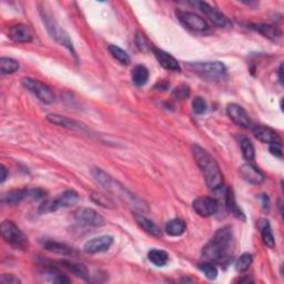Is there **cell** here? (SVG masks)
I'll use <instances>...</instances> for the list:
<instances>
[{
	"label": "cell",
	"mask_w": 284,
	"mask_h": 284,
	"mask_svg": "<svg viewBox=\"0 0 284 284\" xmlns=\"http://www.w3.org/2000/svg\"><path fill=\"white\" fill-rule=\"evenodd\" d=\"M226 113H228L231 120L235 122L238 126H240L244 129L252 128L251 119H250L248 112L244 110L241 106L236 104H230L228 108H226Z\"/></svg>",
	"instance_id": "cell-14"
},
{
	"label": "cell",
	"mask_w": 284,
	"mask_h": 284,
	"mask_svg": "<svg viewBox=\"0 0 284 284\" xmlns=\"http://www.w3.org/2000/svg\"><path fill=\"white\" fill-rule=\"evenodd\" d=\"M48 121L56 124V126H59V127H64L67 129H70V130H81L83 129V126L76 120H72L70 118H67L64 116H60V115H49L47 117Z\"/></svg>",
	"instance_id": "cell-20"
},
{
	"label": "cell",
	"mask_w": 284,
	"mask_h": 284,
	"mask_svg": "<svg viewBox=\"0 0 284 284\" xmlns=\"http://www.w3.org/2000/svg\"><path fill=\"white\" fill-rule=\"evenodd\" d=\"M282 69H283V65H281L280 66V68H279V81H280V83L282 84L283 83V78H282Z\"/></svg>",
	"instance_id": "cell-42"
},
{
	"label": "cell",
	"mask_w": 284,
	"mask_h": 284,
	"mask_svg": "<svg viewBox=\"0 0 284 284\" xmlns=\"http://www.w3.org/2000/svg\"><path fill=\"white\" fill-rule=\"evenodd\" d=\"M177 17L181 21V24L193 31L204 32L209 29L208 22L202 17L195 13H190V11H177Z\"/></svg>",
	"instance_id": "cell-9"
},
{
	"label": "cell",
	"mask_w": 284,
	"mask_h": 284,
	"mask_svg": "<svg viewBox=\"0 0 284 284\" xmlns=\"http://www.w3.org/2000/svg\"><path fill=\"white\" fill-rule=\"evenodd\" d=\"M92 198V200L96 202V203H98L100 204V206H102L104 208H112V201H110L109 199L104 197V196H101V195H93L91 196Z\"/></svg>",
	"instance_id": "cell-37"
},
{
	"label": "cell",
	"mask_w": 284,
	"mask_h": 284,
	"mask_svg": "<svg viewBox=\"0 0 284 284\" xmlns=\"http://www.w3.org/2000/svg\"><path fill=\"white\" fill-rule=\"evenodd\" d=\"M260 230H261V235H262V240L264 242V244L268 248L272 249L274 248L275 246V240H274V235L272 233V229L271 225L269 223L268 220H262L259 223Z\"/></svg>",
	"instance_id": "cell-24"
},
{
	"label": "cell",
	"mask_w": 284,
	"mask_h": 284,
	"mask_svg": "<svg viewBox=\"0 0 284 284\" xmlns=\"http://www.w3.org/2000/svg\"><path fill=\"white\" fill-rule=\"evenodd\" d=\"M199 269L202 271V273H204L209 280H215L219 274L218 269L215 268V265L212 262H209V261H204V262L199 264Z\"/></svg>",
	"instance_id": "cell-33"
},
{
	"label": "cell",
	"mask_w": 284,
	"mask_h": 284,
	"mask_svg": "<svg viewBox=\"0 0 284 284\" xmlns=\"http://www.w3.org/2000/svg\"><path fill=\"white\" fill-rule=\"evenodd\" d=\"M148 259H149L151 263L157 266H164L169 261V254L163 250L153 249L148 253Z\"/></svg>",
	"instance_id": "cell-29"
},
{
	"label": "cell",
	"mask_w": 284,
	"mask_h": 284,
	"mask_svg": "<svg viewBox=\"0 0 284 284\" xmlns=\"http://www.w3.org/2000/svg\"><path fill=\"white\" fill-rule=\"evenodd\" d=\"M153 55H155L156 59L158 60L159 64L164 68V69L170 71H180L181 68L179 62L173 56L159 48H153Z\"/></svg>",
	"instance_id": "cell-16"
},
{
	"label": "cell",
	"mask_w": 284,
	"mask_h": 284,
	"mask_svg": "<svg viewBox=\"0 0 284 284\" xmlns=\"http://www.w3.org/2000/svg\"><path fill=\"white\" fill-rule=\"evenodd\" d=\"M109 53L111 54V56L115 58L117 61L120 62L121 65L127 66L130 64V57L129 55L124 51L123 49H121L120 47L116 46V44H110L109 46Z\"/></svg>",
	"instance_id": "cell-32"
},
{
	"label": "cell",
	"mask_w": 284,
	"mask_h": 284,
	"mask_svg": "<svg viewBox=\"0 0 284 284\" xmlns=\"http://www.w3.org/2000/svg\"><path fill=\"white\" fill-rule=\"evenodd\" d=\"M8 36L15 42L28 43L32 40V32L29 27L24 24H18L9 28Z\"/></svg>",
	"instance_id": "cell-15"
},
{
	"label": "cell",
	"mask_w": 284,
	"mask_h": 284,
	"mask_svg": "<svg viewBox=\"0 0 284 284\" xmlns=\"http://www.w3.org/2000/svg\"><path fill=\"white\" fill-rule=\"evenodd\" d=\"M270 152L272 155L277 157V158H282V147L281 144H274V145H270Z\"/></svg>",
	"instance_id": "cell-40"
},
{
	"label": "cell",
	"mask_w": 284,
	"mask_h": 284,
	"mask_svg": "<svg viewBox=\"0 0 284 284\" xmlns=\"http://www.w3.org/2000/svg\"><path fill=\"white\" fill-rule=\"evenodd\" d=\"M193 158L200 168L201 172L206 180L208 188L212 191H218L223 186V174L221 172L219 164L214 160L213 157L210 155L200 146H192Z\"/></svg>",
	"instance_id": "cell-2"
},
{
	"label": "cell",
	"mask_w": 284,
	"mask_h": 284,
	"mask_svg": "<svg viewBox=\"0 0 284 284\" xmlns=\"http://www.w3.org/2000/svg\"><path fill=\"white\" fill-rule=\"evenodd\" d=\"M197 5H198L199 9H200L215 26H218L220 28H225V27L231 26V22L229 21L228 17L221 13V11L218 10L217 8H214V7H212V6H210L209 4L203 3V2L197 3Z\"/></svg>",
	"instance_id": "cell-12"
},
{
	"label": "cell",
	"mask_w": 284,
	"mask_h": 284,
	"mask_svg": "<svg viewBox=\"0 0 284 284\" xmlns=\"http://www.w3.org/2000/svg\"><path fill=\"white\" fill-rule=\"evenodd\" d=\"M134 219H135V221H137V223H138L140 228L142 230H145L148 234H150L152 236H156V238H159V236L162 235L161 229L159 228V226L155 222H153L152 220L148 219L147 217H145V215L138 214V213L134 214Z\"/></svg>",
	"instance_id": "cell-19"
},
{
	"label": "cell",
	"mask_w": 284,
	"mask_h": 284,
	"mask_svg": "<svg viewBox=\"0 0 284 284\" xmlns=\"http://www.w3.org/2000/svg\"><path fill=\"white\" fill-rule=\"evenodd\" d=\"M190 96V88L188 86H180L173 90V97L178 100H183Z\"/></svg>",
	"instance_id": "cell-36"
},
{
	"label": "cell",
	"mask_w": 284,
	"mask_h": 284,
	"mask_svg": "<svg viewBox=\"0 0 284 284\" xmlns=\"http://www.w3.org/2000/svg\"><path fill=\"white\" fill-rule=\"evenodd\" d=\"M225 206L226 208H228L229 211L235 215L236 218L239 219H246L244 218V214L242 212V210L239 208V206L236 204V201H235V198L233 196V192H232L231 189H228L225 192Z\"/></svg>",
	"instance_id": "cell-27"
},
{
	"label": "cell",
	"mask_w": 284,
	"mask_h": 284,
	"mask_svg": "<svg viewBox=\"0 0 284 284\" xmlns=\"http://www.w3.org/2000/svg\"><path fill=\"white\" fill-rule=\"evenodd\" d=\"M186 229V225L183 220L173 219L170 220L166 224V232L171 236H180L182 235Z\"/></svg>",
	"instance_id": "cell-26"
},
{
	"label": "cell",
	"mask_w": 284,
	"mask_h": 284,
	"mask_svg": "<svg viewBox=\"0 0 284 284\" xmlns=\"http://www.w3.org/2000/svg\"><path fill=\"white\" fill-rule=\"evenodd\" d=\"M21 82H22V86H24L27 90H29L33 96L37 97L38 100H40L41 102H43V104L50 105L55 101V94L53 92V90H51L46 83L29 77L22 78Z\"/></svg>",
	"instance_id": "cell-6"
},
{
	"label": "cell",
	"mask_w": 284,
	"mask_h": 284,
	"mask_svg": "<svg viewBox=\"0 0 284 284\" xmlns=\"http://www.w3.org/2000/svg\"><path fill=\"white\" fill-rule=\"evenodd\" d=\"M2 169H0V171H2V180H0V182L4 183L6 179L8 178V171H7V168H6L4 164H2V167H0Z\"/></svg>",
	"instance_id": "cell-41"
},
{
	"label": "cell",
	"mask_w": 284,
	"mask_h": 284,
	"mask_svg": "<svg viewBox=\"0 0 284 284\" xmlns=\"http://www.w3.org/2000/svg\"><path fill=\"white\" fill-rule=\"evenodd\" d=\"M149 70L147 69V67L142 66V65H138L133 68V70L131 72V79L132 82L135 84L137 87H142L149 80Z\"/></svg>",
	"instance_id": "cell-22"
},
{
	"label": "cell",
	"mask_w": 284,
	"mask_h": 284,
	"mask_svg": "<svg viewBox=\"0 0 284 284\" xmlns=\"http://www.w3.org/2000/svg\"><path fill=\"white\" fill-rule=\"evenodd\" d=\"M192 207L196 213L203 218L212 217L219 211V202L210 197H200L196 199L192 203Z\"/></svg>",
	"instance_id": "cell-10"
},
{
	"label": "cell",
	"mask_w": 284,
	"mask_h": 284,
	"mask_svg": "<svg viewBox=\"0 0 284 284\" xmlns=\"http://www.w3.org/2000/svg\"><path fill=\"white\" fill-rule=\"evenodd\" d=\"M19 69V62L8 57L0 58V73L2 75H11Z\"/></svg>",
	"instance_id": "cell-28"
},
{
	"label": "cell",
	"mask_w": 284,
	"mask_h": 284,
	"mask_svg": "<svg viewBox=\"0 0 284 284\" xmlns=\"http://www.w3.org/2000/svg\"><path fill=\"white\" fill-rule=\"evenodd\" d=\"M75 219L79 224L84 226H102L105 224L102 215L91 208L79 209L75 213Z\"/></svg>",
	"instance_id": "cell-11"
},
{
	"label": "cell",
	"mask_w": 284,
	"mask_h": 284,
	"mask_svg": "<svg viewBox=\"0 0 284 284\" xmlns=\"http://www.w3.org/2000/svg\"><path fill=\"white\" fill-rule=\"evenodd\" d=\"M46 195V192L41 189H31L28 190V198L31 200H40Z\"/></svg>",
	"instance_id": "cell-39"
},
{
	"label": "cell",
	"mask_w": 284,
	"mask_h": 284,
	"mask_svg": "<svg viewBox=\"0 0 284 284\" xmlns=\"http://www.w3.org/2000/svg\"><path fill=\"white\" fill-rule=\"evenodd\" d=\"M233 246V232L231 226H223L215 232L211 240L203 247L202 258L212 263H225L231 258Z\"/></svg>",
	"instance_id": "cell-1"
},
{
	"label": "cell",
	"mask_w": 284,
	"mask_h": 284,
	"mask_svg": "<svg viewBox=\"0 0 284 284\" xmlns=\"http://www.w3.org/2000/svg\"><path fill=\"white\" fill-rule=\"evenodd\" d=\"M43 247L46 248V250H48V251L58 253V254H62V255H70L73 252V250L68 246H66V244L54 242V241L46 242V243H44Z\"/></svg>",
	"instance_id": "cell-31"
},
{
	"label": "cell",
	"mask_w": 284,
	"mask_h": 284,
	"mask_svg": "<svg viewBox=\"0 0 284 284\" xmlns=\"http://www.w3.org/2000/svg\"><path fill=\"white\" fill-rule=\"evenodd\" d=\"M0 283L2 284H19L21 281L18 277L13 274H3L0 276Z\"/></svg>",
	"instance_id": "cell-38"
},
{
	"label": "cell",
	"mask_w": 284,
	"mask_h": 284,
	"mask_svg": "<svg viewBox=\"0 0 284 284\" xmlns=\"http://www.w3.org/2000/svg\"><path fill=\"white\" fill-rule=\"evenodd\" d=\"M113 243V238L110 235H100L90 239L83 246V250L86 253L97 254L106 252L109 250Z\"/></svg>",
	"instance_id": "cell-13"
},
{
	"label": "cell",
	"mask_w": 284,
	"mask_h": 284,
	"mask_svg": "<svg viewBox=\"0 0 284 284\" xmlns=\"http://www.w3.org/2000/svg\"><path fill=\"white\" fill-rule=\"evenodd\" d=\"M240 173L248 182L252 184H260L264 181V174L260 170L253 166L251 162L244 163L240 168Z\"/></svg>",
	"instance_id": "cell-17"
},
{
	"label": "cell",
	"mask_w": 284,
	"mask_h": 284,
	"mask_svg": "<svg viewBox=\"0 0 284 284\" xmlns=\"http://www.w3.org/2000/svg\"><path fill=\"white\" fill-rule=\"evenodd\" d=\"M193 72L199 76L215 81L223 79L226 73L225 66L220 61H206V62H192L189 65Z\"/></svg>",
	"instance_id": "cell-3"
},
{
	"label": "cell",
	"mask_w": 284,
	"mask_h": 284,
	"mask_svg": "<svg viewBox=\"0 0 284 284\" xmlns=\"http://www.w3.org/2000/svg\"><path fill=\"white\" fill-rule=\"evenodd\" d=\"M2 235L4 240L17 250H26L28 248V239L15 222L6 220L2 223Z\"/></svg>",
	"instance_id": "cell-5"
},
{
	"label": "cell",
	"mask_w": 284,
	"mask_h": 284,
	"mask_svg": "<svg viewBox=\"0 0 284 284\" xmlns=\"http://www.w3.org/2000/svg\"><path fill=\"white\" fill-rule=\"evenodd\" d=\"M254 137L259 141L263 142V144L268 145H274V144H281L280 135L275 132L273 129L268 127H257L254 129Z\"/></svg>",
	"instance_id": "cell-18"
},
{
	"label": "cell",
	"mask_w": 284,
	"mask_h": 284,
	"mask_svg": "<svg viewBox=\"0 0 284 284\" xmlns=\"http://www.w3.org/2000/svg\"><path fill=\"white\" fill-rule=\"evenodd\" d=\"M61 264L65 266L66 269L71 271L72 273H75L77 276H80L81 279L89 281L90 280V273L88 269L83 264L70 262V261H62Z\"/></svg>",
	"instance_id": "cell-25"
},
{
	"label": "cell",
	"mask_w": 284,
	"mask_h": 284,
	"mask_svg": "<svg viewBox=\"0 0 284 284\" xmlns=\"http://www.w3.org/2000/svg\"><path fill=\"white\" fill-rule=\"evenodd\" d=\"M252 29L258 31L261 35L264 36L265 38L270 39V40H277L281 37V31L277 29L276 27L268 25V24H253L251 25Z\"/></svg>",
	"instance_id": "cell-21"
},
{
	"label": "cell",
	"mask_w": 284,
	"mask_h": 284,
	"mask_svg": "<svg viewBox=\"0 0 284 284\" xmlns=\"http://www.w3.org/2000/svg\"><path fill=\"white\" fill-rule=\"evenodd\" d=\"M253 262V258L250 253H243L240 258L238 259L235 263V269L238 272H244L247 271Z\"/></svg>",
	"instance_id": "cell-34"
},
{
	"label": "cell",
	"mask_w": 284,
	"mask_h": 284,
	"mask_svg": "<svg viewBox=\"0 0 284 284\" xmlns=\"http://www.w3.org/2000/svg\"><path fill=\"white\" fill-rule=\"evenodd\" d=\"M192 109L197 115H202L207 111V102L202 97H196L192 101Z\"/></svg>",
	"instance_id": "cell-35"
},
{
	"label": "cell",
	"mask_w": 284,
	"mask_h": 284,
	"mask_svg": "<svg viewBox=\"0 0 284 284\" xmlns=\"http://www.w3.org/2000/svg\"><path fill=\"white\" fill-rule=\"evenodd\" d=\"M240 146H241L243 158L246 159L248 162H252L255 157V149H254V146L252 145V142L250 141V139L242 137L240 140Z\"/></svg>",
	"instance_id": "cell-30"
},
{
	"label": "cell",
	"mask_w": 284,
	"mask_h": 284,
	"mask_svg": "<svg viewBox=\"0 0 284 284\" xmlns=\"http://www.w3.org/2000/svg\"><path fill=\"white\" fill-rule=\"evenodd\" d=\"M28 198V190L27 189H18L9 191L8 193L3 196L2 201L5 204H9V206H16V204L20 203L24 199Z\"/></svg>",
	"instance_id": "cell-23"
},
{
	"label": "cell",
	"mask_w": 284,
	"mask_h": 284,
	"mask_svg": "<svg viewBox=\"0 0 284 284\" xmlns=\"http://www.w3.org/2000/svg\"><path fill=\"white\" fill-rule=\"evenodd\" d=\"M42 20L46 25V28L48 32L50 33V36L53 37L57 42H59L61 46H65L66 48L69 49L73 56H76V51L73 49V44L71 39L69 37V35L62 29V28L57 24V21L51 17L50 15H48L47 13H44L42 15Z\"/></svg>",
	"instance_id": "cell-7"
},
{
	"label": "cell",
	"mask_w": 284,
	"mask_h": 284,
	"mask_svg": "<svg viewBox=\"0 0 284 284\" xmlns=\"http://www.w3.org/2000/svg\"><path fill=\"white\" fill-rule=\"evenodd\" d=\"M79 195L75 190H67L64 193H61L55 199H50V200L43 201L40 207H39V213H50L56 212L57 210L64 209V208H70L78 202Z\"/></svg>",
	"instance_id": "cell-4"
},
{
	"label": "cell",
	"mask_w": 284,
	"mask_h": 284,
	"mask_svg": "<svg viewBox=\"0 0 284 284\" xmlns=\"http://www.w3.org/2000/svg\"><path fill=\"white\" fill-rule=\"evenodd\" d=\"M92 175H93V178L97 180V182L100 183L108 191L116 193V195H118L119 197H122L123 199H128V198L133 199V196L131 195V193H129V191L124 189V186L119 184L115 179L110 177V175L106 173L105 171H102L101 169L94 168L92 170Z\"/></svg>",
	"instance_id": "cell-8"
}]
</instances>
